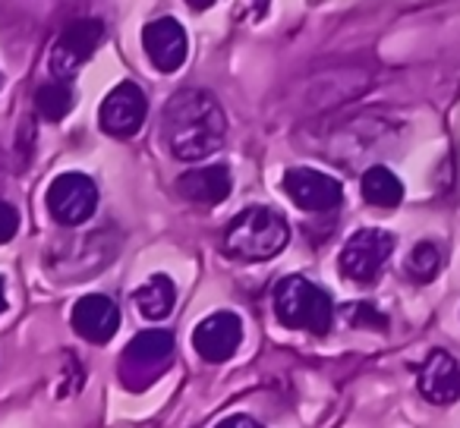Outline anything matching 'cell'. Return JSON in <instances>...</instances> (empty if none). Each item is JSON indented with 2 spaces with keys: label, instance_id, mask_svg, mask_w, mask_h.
<instances>
[{
  "label": "cell",
  "instance_id": "obj_1",
  "mask_svg": "<svg viewBox=\"0 0 460 428\" xmlns=\"http://www.w3.org/2000/svg\"><path fill=\"white\" fill-rule=\"evenodd\" d=\"M161 135L173 158L180 161H205L224 145L227 135V117L215 95L202 89H180L167 98L161 114Z\"/></svg>",
  "mask_w": 460,
  "mask_h": 428
},
{
  "label": "cell",
  "instance_id": "obj_2",
  "mask_svg": "<svg viewBox=\"0 0 460 428\" xmlns=\"http://www.w3.org/2000/svg\"><path fill=\"white\" fill-rule=\"evenodd\" d=\"M290 243V224L284 214L256 205L240 211L224 231V252L237 262H269Z\"/></svg>",
  "mask_w": 460,
  "mask_h": 428
},
{
  "label": "cell",
  "instance_id": "obj_3",
  "mask_svg": "<svg viewBox=\"0 0 460 428\" xmlns=\"http://www.w3.org/2000/svg\"><path fill=\"white\" fill-rule=\"evenodd\" d=\"M275 315L284 328L325 337L332 331L334 306L332 296L322 287H315L313 281H306L300 275H288L275 287Z\"/></svg>",
  "mask_w": 460,
  "mask_h": 428
},
{
  "label": "cell",
  "instance_id": "obj_4",
  "mask_svg": "<svg viewBox=\"0 0 460 428\" xmlns=\"http://www.w3.org/2000/svg\"><path fill=\"white\" fill-rule=\"evenodd\" d=\"M173 356V334L142 331L129 340L127 353L120 356V378L129 390H142L161 378Z\"/></svg>",
  "mask_w": 460,
  "mask_h": 428
},
{
  "label": "cell",
  "instance_id": "obj_5",
  "mask_svg": "<svg viewBox=\"0 0 460 428\" xmlns=\"http://www.w3.org/2000/svg\"><path fill=\"white\" fill-rule=\"evenodd\" d=\"M98 208V186L92 177L79 170L60 173L54 183L48 186V211L51 218L64 227H76L95 214Z\"/></svg>",
  "mask_w": 460,
  "mask_h": 428
},
{
  "label": "cell",
  "instance_id": "obj_6",
  "mask_svg": "<svg viewBox=\"0 0 460 428\" xmlns=\"http://www.w3.org/2000/svg\"><path fill=\"white\" fill-rule=\"evenodd\" d=\"M394 252V237L385 231H376V227H366V231H357L341 249V275L350 277L357 284H372L378 275H382L385 262Z\"/></svg>",
  "mask_w": 460,
  "mask_h": 428
},
{
  "label": "cell",
  "instance_id": "obj_7",
  "mask_svg": "<svg viewBox=\"0 0 460 428\" xmlns=\"http://www.w3.org/2000/svg\"><path fill=\"white\" fill-rule=\"evenodd\" d=\"M104 39V22L102 20H73L70 26H64V32L58 35L51 48V73L58 79H73L85 66V60L95 54V48Z\"/></svg>",
  "mask_w": 460,
  "mask_h": 428
},
{
  "label": "cell",
  "instance_id": "obj_8",
  "mask_svg": "<svg viewBox=\"0 0 460 428\" xmlns=\"http://www.w3.org/2000/svg\"><path fill=\"white\" fill-rule=\"evenodd\" d=\"M284 192L290 196V202L300 205L303 211H313V214L334 211L344 198L338 179L322 170H313V167H290L284 173Z\"/></svg>",
  "mask_w": 460,
  "mask_h": 428
},
{
  "label": "cell",
  "instance_id": "obj_9",
  "mask_svg": "<svg viewBox=\"0 0 460 428\" xmlns=\"http://www.w3.org/2000/svg\"><path fill=\"white\" fill-rule=\"evenodd\" d=\"M148 101L136 83H120L102 104V129L114 139H133L146 123Z\"/></svg>",
  "mask_w": 460,
  "mask_h": 428
},
{
  "label": "cell",
  "instance_id": "obj_10",
  "mask_svg": "<svg viewBox=\"0 0 460 428\" xmlns=\"http://www.w3.org/2000/svg\"><path fill=\"white\" fill-rule=\"evenodd\" d=\"M243 340V321L237 312H215L205 321H199L192 331V346L205 362H224L237 353Z\"/></svg>",
  "mask_w": 460,
  "mask_h": 428
},
{
  "label": "cell",
  "instance_id": "obj_11",
  "mask_svg": "<svg viewBox=\"0 0 460 428\" xmlns=\"http://www.w3.org/2000/svg\"><path fill=\"white\" fill-rule=\"evenodd\" d=\"M142 45H146L148 60L155 64V70L161 73H177L186 60V32L173 16H161V20L148 22L142 32Z\"/></svg>",
  "mask_w": 460,
  "mask_h": 428
},
{
  "label": "cell",
  "instance_id": "obj_12",
  "mask_svg": "<svg viewBox=\"0 0 460 428\" xmlns=\"http://www.w3.org/2000/svg\"><path fill=\"white\" fill-rule=\"evenodd\" d=\"M73 328H76L79 337L102 346L120 328V309H117V302L111 296L89 293L83 300H76V306H73Z\"/></svg>",
  "mask_w": 460,
  "mask_h": 428
},
{
  "label": "cell",
  "instance_id": "obj_13",
  "mask_svg": "<svg viewBox=\"0 0 460 428\" xmlns=\"http://www.w3.org/2000/svg\"><path fill=\"white\" fill-rule=\"evenodd\" d=\"M420 394L435 406H447L460 397V365L447 350H432L420 365Z\"/></svg>",
  "mask_w": 460,
  "mask_h": 428
},
{
  "label": "cell",
  "instance_id": "obj_14",
  "mask_svg": "<svg viewBox=\"0 0 460 428\" xmlns=\"http://www.w3.org/2000/svg\"><path fill=\"white\" fill-rule=\"evenodd\" d=\"M230 170L224 164H205V167H196V170H186L183 177L177 179V192L192 205H221L224 198L230 196Z\"/></svg>",
  "mask_w": 460,
  "mask_h": 428
},
{
  "label": "cell",
  "instance_id": "obj_15",
  "mask_svg": "<svg viewBox=\"0 0 460 428\" xmlns=\"http://www.w3.org/2000/svg\"><path fill=\"white\" fill-rule=\"evenodd\" d=\"M173 300H177V290H173V281L167 275H155L142 284L133 293V302L139 309L142 319L148 321H161L173 312Z\"/></svg>",
  "mask_w": 460,
  "mask_h": 428
},
{
  "label": "cell",
  "instance_id": "obj_16",
  "mask_svg": "<svg viewBox=\"0 0 460 428\" xmlns=\"http://www.w3.org/2000/svg\"><path fill=\"white\" fill-rule=\"evenodd\" d=\"M359 189H363V198L369 205H376V208H397L403 198V186L401 179L394 177V173L388 170V167L376 164L369 167V170L363 173V183H359Z\"/></svg>",
  "mask_w": 460,
  "mask_h": 428
},
{
  "label": "cell",
  "instance_id": "obj_17",
  "mask_svg": "<svg viewBox=\"0 0 460 428\" xmlns=\"http://www.w3.org/2000/svg\"><path fill=\"white\" fill-rule=\"evenodd\" d=\"M73 89L66 85V79H58V83H45L39 92H35V110H39L41 120L48 123H60L66 114L73 110Z\"/></svg>",
  "mask_w": 460,
  "mask_h": 428
},
{
  "label": "cell",
  "instance_id": "obj_18",
  "mask_svg": "<svg viewBox=\"0 0 460 428\" xmlns=\"http://www.w3.org/2000/svg\"><path fill=\"white\" fill-rule=\"evenodd\" d=\"M441 271V252L432 243H420L407 258V275L420 284H429Z\"/></svg>",
  "mask_w": 460,
  "mask_h": 428
},
{
  "label": "cell",
  "instance_id": "obj_19",
  "mask_svg": "<svg viewBox=\"0 0 460 428\" xmlns=\"http://www.w3.org/2000/svg\"><path fill=\"white\" fill-rule=\"evenodd\" d=\"M344 319L350 321L353 328H378V331H385V328H388V319H385V315H378V309L369 306V302H353V306H347Z\"/></svg>",
  "mask_w": 460,
  "mask_h": 428
},
{
  "label": "cell",
  "instance_id": "obj_20",
  "mask_svg": "<svg viewBox=\"0 0 460 428\" xmlns=\"http://www.w3.org/2000/svg\"><path fill=\"white\" fill-rule=\"evenodd\" d=\"M16 231H20V214H16L13 205L0 198V246L10 243L16 237Z\"/></svg>",
  "mask_w": 460,
  "mask_h": 428
},
{
  "label": "cell",
  "instance_id": "obj_21",
  "mask_svg": "<svg viewBox=\"0 0 460 428\" xmlns=\"http://www.w3.org/2000/svg\"><path fill=\"white\" fill-rule=\"evenodd\" d=\"M217 425H221V428H230V425H250V428H256L259 422L250 419V415H230V419H221Z\"/></svg>",
  "mask_w": 460,
  "mask_h": 428
},
{
  "label": "cell",
  "instance_id": "obj_22",
  "mask_svg": "<svg viewBox=\"0 0 460 428\" xmlns=\"http://www.w3.org/2000/svg\"><path fill=\"white\" fill-rule=\"evenodd\" d=\"M186 4H190L192 10H208L211 4H215V0H186Z\"/></svg>",
  "mask_w": 460,
  "mask_h": 428
},
{
  "label": "cell",
  "instance_id": "obj_23",
  "mask_svg": "<svg viewBox=\"0 0 460 428\" xmlns=\"http://www.w3.org/2000/svg\"><path fill=\"white\" fill-rule=\"evenodd\" d=\"M7 312V293H4V281H0V315Z\"/></svg>",
  "mask_w": 460,
  "mask_h": 428
},
{
  "label": "cell",
  "instance_id": "obj_24",
  "mask_svg": "<svg viewBox=\"0 0 460 428\" xmlns=\"http://www.w3.org/2000/svg\"><path fill=\"white\" fill-rule=\"evenodd\" d=\"M252 4H256V13L262 16L265 10H269V0H252Z\"/></svg>",
  "mask_w": 460,
  "mask_h": 428
},
{
  "label": "cell",
  "instance_id": "obj_25",
  "mask_svg": "<svg viewBox=\"0 0 460 428\" xmlns=\"http://www.w3.org/2000/svg\"><path fill=\"white\" fill-rule=\"evenodd\" d=\"M0 83H4V79H0Z\"/></svg>",
  "mask_w": 460,
  "mask_h": 428
}]
</instances>
